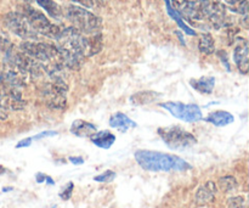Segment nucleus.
I'll list each match as a JSON object with an SVG mask.
<instances>
[{
  "instance_id": "1",
  "label": "nucleus",
  "mask_w": 249,
  "mask_h": 208,
  "mask_svg": "<svg viewBox=\"0 0 249 208\" xmlns=\"http://www.w3.org/2000/svg\"><path fill=\"white\" fill-rule=\"evenodd\" d=\"M135 160L141 168L151 172H184L192 168L191 165L182 158L158 151L139 150L135 152Z\"/></svg>"
},
{
  "instance_id": "2",
  "label": "nucleus",
  "mask_w": 249,
  "mask_h": 208,
  "mask_svg": "<svg viewBox=\"0 0 249 208\" xmlns=\"http://www.w3.org/2000/svg\"><path fill=\"white\" fill-rule=\"evenodd\" d=\"M21 51L38 61L48 75L53 71L65 68L58 48L53 44L27 40L21 44Z\"/></svg>"
},
{
  "instance_id": "3",
  "label": "nucleus",
  "mask_w": 249,
  "mask_h": 208,
  "mask_svg": "<svg viewBox=\"0 0 249 208\" xmlns=\"http://www.w3.org/2000/svg\"><path fill=\"white\" fill-rule=\"evenodd\" d=\"M66 17L83 34H97L102 27V19L99 16L75 5H71L66 9Z\"/></svg>"
},
{
  "instance_id": "4",
  "label": "nucleus",
  "mask_w": 249,
  "mask_h": 208,
  "mask_svg": "<svg viewBox=\"0 0 249 208\" xmlns=\"http://www.w3.org/2000/svg\"><path fill=\"white\" fill-rule=\"evenodd\" d=\"M158 134L162 140L173 150H184L191 148L197 143L194 134L189 133L180 127H165L158 129Z\"/></svg>"
},
{
  "instance_id": "5",
  "label": "nucleus",
  "mask_w": 249,
  "mask_h": 208,
  "mask_svg": "<svg viewBox=\"0 0 249 208\" xmlns=\"http://www.w3.org/2000/svg\"><path fill=\"white\" fill-rule=\"evenodd\" d=\"M23 15L27 17L29 24H31L32 28H33L36 33L41 34V36H45L51 39L57 38L61 29L58 28L57 26L51 23V22L46 19V16L43 12H40L39 10L33 9V7L31 6H26L23 9Z\"/></svg>"
},
{
  "instance_id": "6",
  "label": "nucleus",
  "mask_w": 249,
  "mask_h": 208,
  "mask_svg": "<svg viewBox=\"0 0 249 208\" xmlns=\"http://www.w3.org/2000/svg\"><path fill=\"white\" fill-rule=\"evenodd\" d=\"M5 24L12 33L18 36L24 40L34 41L38 38V33L32 28L28 19L21 12H10L5 16Z\"/></svg>"
},
{
  "instance_id": "7",
  "label": "nucleus",
  "mask_w": 249,
  "mask_h": 208,
  "mask_svg": "<svg viewBox=\"0 0 249 208\" xmlns=\"http://www.w3.org/2000/svg\"><path fill=\"white\" fill-rule=\"evenodd\" d=\"M212 4L213 1L211 0H184L180 5L179 14L189 21H204L208 19Z\"/></svg>"
},
{
  "instance_id": "8",
  "label": "nucleus",
  "mask_w": 249,
  "mask_h": 208,
  "mask_svg": "<svg viewBox=\"0 0 249 208\" xmlns=\"http://www.w3.org/2000/svg\"><path fill=\"white\" fill-rule=\"evenodd\" d=\"M163 109L173 114L177 118L185 122H196L202 119V111L197 105H186L181 102H164L160 104Z\"/></svg>"
},
{
  "instance_id": "9",
  "label": "nucleus",
  "mask_w": 249,
  "mask_h": 208,
  "mask_svg": "<svg viewBox=\"0 0 249 208\" xmlns=\"http://www.w3.org/2000/svg\"><path fill=\"white\" fill-rule=\"evenodd\" d=\"M68 87L56 84L53 82H49L43 89L44 101L51 109H63L66 106V93Z\"/></svg>"
},
{
  "instance_id": "10",
  "label": "nucleus",
  "mask_w": 249,
  "mask_h": 208,
  "mask_svg": "<svg viewBox=\"0 0 249 208\" xmlns=\"http://www.w3.org/2000/svg\"><path fill=\"white\" fill-rule=\"evenodd\" d=\"M233 60H235L236 66L238 70L246 75L249 70V48L246 39L240 38L237 40L235 51H233Z\"/></svg>"
},
{
  "instance_id": "11",
  "label": "nucleus",
  "mask_w": 249,
  "mask_h": 208,
  "mask_svg": "<svg viewBox=\"0 0 249 208\" xmlns=\"http://www.w3.org/2000/svg\"><path fill=\"white\" fill-rule=\"evenodd\" d=\"M207 19L215 29L226 26L228 24V14H226L225 5L221 4L220 1H213L211 12H209V16Z\"/></svg>"
},
{
  "instance_id": "12",
  "label": "nucleus",
  "mask_w": 249,
  "mask_h": 208,
  "mask_svg": "<svg viewBox=\"0 0 249 208\" xmlns=\"http://www.w3.org/2000/svg\"><path fill=\"white\" fill-rule=\"evenodd\" d=\"M71 133L79 138H91L96 133V127L83 119H77L71 126Z\"/></svg>"
},
{
  "instance_id": "13",
  "label": "nucleus",
  "mask_w": 249,
  "mask_h": 208,
  "mask_svg": "<svg viewBox=\"0 0 249 208\" xmlns=\"http://www.w3.org/2000/svg\"><path fill=\"white\" fill-rule=\"evenodd\" d=\"M216 187L213 182H207L206 184L202 185L196 194V202L198 205L211 204L215 197Z\"/></svg>"
},
{
  "instance_id": "14",
  "label": "nucleus",
  "mask_w": 249,
  "mask_h": 208,
  "mask_svg": "<svg viewBox=\"0 0 249 208\" xmlns=\"http://www.w3.org/2000/svg\"><path fill=\"white\" fill-rule=\"evenodd\" d=\"M160 97H162V94H160V93L153 92V90H143V92H139L134 94L130 97V101L133 105L141 106V105H147L151 104V102L157 101Z\"/></svg>"
},
{
  "instance_id": "15",
  "label": "nucleus",
  "mask_w": 249,
  "mask_h": 208,
  "mask_svg": "<svg viewBox=\"0 0 249 208\" xmlns=\"http://www.w3.org/2000/svg\"><path fill=\"white\" fill-rule=\"evenodd\" d=\"M109 126L112 128H116L121 132H126L129 128H135L136 123L133 119L129 118L126 114L121 113V112H117L109 119Z\"/></svg>"
},
{
  "instance_id": "16",
  "label": "nucleus",
  "mask_w": 249,
  "mask_h": 208,
  "mask_svg": "<svg viewBox=\"0 0 249 208\" xmlns=\"http://www.w3.org/2000/svg\"><path fill=\"white\" fill-rule=\"evenodd\" d=\"M190 84L196 92L201 94H212L215 85V78L214 77H201L199 79H191Z\"/></svg>"
},
{
  "instance_id": "17",
  "label": "nucleus",
  "mask_w": 249,
  "mask_h": 208,
  "mask_svg": "<svg viewBox=\"0 0 249 208\" xmlns=\"http://www.w3.org/2000/svg\"><path fill=\"white\" fill-rule=\"evenodd\" d=\"M235 117H233L232 113L230 112H226V111H215V112H212L211 114H208L206 121L211 122L213 123L214 126L216 127H225L228 124L232 123Z\"/></svg>"
},
{
  "instance_id": "18",
  "label": "nucleus",
  "mask_w": 249,
  "mask_h": 208,
  "mask_svg": "<svg viewBox=\"0 0 249 208\" xmlns=\"http://www.w3.org/2000/svg\"><path fill=\"white\" fill-rule=\"evenodd\" d=\"M91 141L96 146L101 149H109L116 141V136L108 131L104 132H96L94 135L91 136Z\"/></svg>"
},
{
  "instance_id": "19",
  "label": "nucleus",
  "mask_w": 249,
  "mask_h": 208,
  "mask_svg": "<svg viewBox=\"0 0 249 208\" xmlns=\"http://www.w3.org/2000/svg\"><path fill=\"white\" fill-rule=\"evenodd\" d=\"M51 17L53 19H61L62 16V9H61L60 5L57 2H55L53 0H36Z\"/></svg>"
},
{
  "instance_id": "20",
  "label": "nucleus",
  "mask_w": 249,
  "mask_h": 208,
  "mask_svg": "<svg viewBox=\"0 0 249 208\" xmlns=\"http://www.w3.org/2000/svg\"><path fill=\"white\" fill-rule=\"evenodd\" d=\"M198 49L201 53L211 55L215 51V43H214V38L208 33H203L199 38Z\"/></svg>"
},
{
  "instance_id": "21",
  "label": "nucleus",
  "mask_w": 249,
  "mask_h": 208,
  "mask_svg": "<svg viewBox=\"0 0 249 208\" xmlns=\"http://www.w3.org/2000/svg\"><path fill=\"white\" fill-rule=\"evenodd\" d=\"M225 2L232 12L247 16L248 0H225Z\"/></svg>"
},
{
  "instance_id": "22",
  "label": "nucleus",
  "mask_w": 249,
  "mask_h": 208,
  "mask_svg": "<svg viewBox=\"0 0 249 208\" xmlns=\"http://www.w3.org/2000/svg\"><path fill=\"white\" fill-rule=\"evenodd\" d=\"M218 184H219V188H220L221 191H224V192H231V191H233L236 188H237V182H236L235 178L230 177V175L220 178L218 182Z\"/></svg>"
},
{
  "instance_id": "23",
  "label": "nucleus",
  "mask_w": 249,
  "mask_h": 208,
  "mask_svg": "<svg viewBox=\"0 0 249 208\" xmlns=\"http://www.w3.org/2000/svg\"><path fill=\"white\" fill-rule=\"evenodd\" d=\"M12 48L11 39H10L9 34L4 31L2 28H0V51L2 53H6L10 49Z\"/></svg>"
},
{
  "instance_id": "24",
  "label": "nucleus",
  "mask_w": 249,
  "mask_h": 208,
  "mask_svg": "<svg viewBox=\"0 0 249 208\" xmlns=\"http://www.w3.org/2000/svg\"><path fill=\"white\" fill-rule=\"evenodd\" d=\"M7 110H9V102L4 93L0 89V121L7 118Z\"/></svg>"
},
{
  "instance_id": "25",
  "label": "nucleus",
  "mask_w": 249,
  "mask_h": 208,
  "mask_svg": "<svg viewBox=\"0 0 249 208\" xmlns=\"http://www.w3.org/2000/svg\"><path fill=\"white\" fill-rule=\"evenodd\" d=\"M167 5H168V10H169V14L172 15V17H174V19H177V21H178V23L180 24V27H181V28L184 29L185 32H186V33H189V34H192V36H195V34H196V33H195V32L192 31V29H190L189 27H186V26H185V24H184V22H182V21H181V19H180V17H179V15L177 14V11H175L174 9H172V7H170L169 0H167Z\"/></svg>"
},
{
  "instance_id": "26",
  "label": "nucleus",
  "mask_w": 249,
  "mask_h": 208,
  "mask_svg": "<svg viewBox=\"0 0 249 208\" xmlns=\"http://www.w3.org/2000/svg\"><path fill=\"white\" fill-rule=\"evenodd\" d=\"M116 178V173L112 172V170H106L105 173L102 174L97 175V177L94 178L95 182H99V183H109Z\"/></svg>"
},
{
  "instance_id": "27",
  "label": "nucleus",
  "mask_w": 249,
  "mask_h": 208,
  "mask_svg": "<svg viewBox=\"0 0 249 208\" xmlns=\"http://www.w3.org/2000/svg\"><path fill=\"white\" fill-rule=\"evenodd\" d=\"M229 206H230V208H246V201L242 196L232 197L229 201Z\"/></svg>"
},
{
  "instance_id": "28",
  "label": "nucleus",
  "mask_w": 249,
  "mask_h": 208,
  "mask_svg": "<svg viewBox=\"0 0 249 208\" xmlns=\"http://www.w3.org/2000/svg\"><path fill=\"white\" fill-rule=\"evenodd\" d=\"M73 188H74V185H73V183H68L67 187L63 189L62 192H60V196L62 200H70V197L72 196V192H73Z\"/></svg>"
},
{
  "instance_id": "29",
  "label": "nucleus",
  "mask_w": 249,
  "mask_h": 208,
  "mask_svg": "<svg viewBox=\"0 0 249 208\" xmlns=\"http://www.w3.org/2000/svg\"><path fill=\"white\" fill-rule=\"evenodd\" d=\"M55 135H57V132H43V133L33 136L32 140H40V139L43 138H48V136H55Z\"/></svg>"
},
{
  "instance_id": "30",
  "label": "nucleus",
  "mask_w": 249,
  "mask_h": 208,
  "mask_svg": "<svg viewBox=\"0 0 249 208\" xmlns=\"http://www.w3.org/2000/svg\"><path fill=\"white\" fill-rule=\"evenodd\" d=\"M74 2H79V4L84 5L85 7H94L96 6V1L95 0H72Z\"/></svg>"
},
{
  "instance_id": "31",
  "label": "nucleus",
  "mask_w": 249,
  "mask_h": 208,
  "mask_svg": "<svg viewBox=\"0 0 249 208\" xmlns=\"http://www.w3.org/2000/svg\"><path fill=\"white\" fill-rule=\"evenodd\" d=\"M32 138H27V139H23V140L19 141L18 144L16 145L17 149H21V148H28V146H31L32 144Z\"/></svg>"
},
{
  "instance_id": "32",
  "label": "nucleus",
  "mask_w": 249,
  "mask_h": 208,
  "mask_svg": "<svg viewBox=\"0 0 249 208\" xmlns=\"http://www.w3.org/2000/svg\"><path fill=\"white\" fill-rule=\"evenodd\" d=\"M70 162H72L73 165H82L84 163V160L82 157H70Z\"/></svg>"
},
{
  "instance_id": "33",
  "label": "nucleus",
  "mask_w": 249,
  "mask_h": 208,
  "mask_svg": "<svg viewBox=\"0 0 249 208\" xmlns=\"http://www.w3.org/2000/svg\"><path fill=\"white\" fill-rule=\"evenodd\" d=\"M45 179H46V175L40 174V173H39V174H36V182H38V183L45 182Z\"/></svg>"
},
{
  "instance_id": "34",
  "label": "nucleus",
  "mask_w": 249,
  "mask_h": 208,
  "mask_svg": "<svg viewBox=\"0 0 249 208\" xmlns=\"http://www.w3.org/2000/svg\"><path fill=\"white\" fill-rule=\"evenodd\" d=\"M46 182H48V184H50V185H53V179H51V178L50 177H46Z\"/></svg>"
},
{
  "instance_id": "35",
  "label": "nucleus",
  "mask_w": 249,
  "mask_h": 208,
  "mask_svg": "<svg viewBox=\"0 0 249 208\" xmlns=\"http://www.w3.org/2000/svg\"><path fill=\"white\" fill-rule=\"evenodd\" d=\"M5 172H6V170H5V168L2 167V166H0V175H1V174H4Z\"/></svg>"
},
{
  "instance_id": "36",
  "label": "nucleus",
  "mask_w": 249,
  "mask_h": 208,
  "mask_svg": "<svg viewBox=\"0 0 249 208\" xmlns=\"http://www.w3.org/2000/svg\"><path fill=\"white\" fill-rule=\"evenodd\" d=\"M96 1V4H104V2H106L107 0H95Z\"/></svg>"
},
{
  "instance_id": "37",
  "label": "nucleus",
  "mask_w": 249,
  "mask_h": 208,
  "mask_svg": "<svg viewBox=\"0 0 249 208\" xmlns=\"http://www.w3.org/2000/svg\"><path fill=\"white\" fill-rule=\"evenodd\" d=\"M24 1H33V0H24Z\"/></svg>"
}]
</instances>
